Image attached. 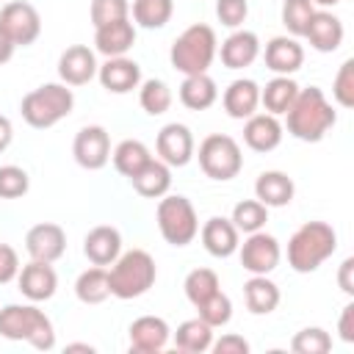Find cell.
<instances>
[{
  "label": "cell",
  "mask_w": 354,
  "mask_h": 354,
  "mask_svg": "<svg viewBox=\"0 0 354 354\" xmlns=\"http://www.w3.org/2000/svg\"><path fill=\"white\" fill-rule=\"evenodd\" d=\"M337 122V113L332 108V102L326 100L324 88L310 86V88H299L293 105L285 111V127L293 138L315 144L321 141Z\"/></svg>",
  "instance_id": "1"
},
{
  "label": "cell",
  "mask_w": 354,
  "mask_h": 354,
  "mask_svg": "<svg viewBox=\"0 0 354 354\" xmlns=\"http://www.w3.org/2000/svg\"><path fill=\"white\" fill-rule=\"evenodd\" d=\"M337 249V232L326 221H304L288 238V266L296 274H313Z\"/></svg>",
  "instance_id": "2"
},
{
  "label": "cell",
  "mask_w": 354,
  "mask_h": 354,
  "mask_svg": "<svg viewBox=\"0 0 354 354\" xmlns=\"http://www.w3.org/2000/svg\"><path fill=\"white\" fill-rule=\"evenodd\" d=\"M0 337L25 340L39 351H50L55 346L53 321L36 304H6V307H0Z\"/></svg>",
  "instance_id": "3"
},
{
  "label": "cell",
  "mask_w": 354,
  "mask_h": 354,
  "mask_svg": "<svg viewBox=\"0 0 354 354\" xmlns=\"http://www.w3.org/2000/svg\"><path fill=\"white\" fill-rule=\"evenodd\" d=\"M155 277H158V268H155V260L149 252H144V249L122 252L108 268L111 296L124 299V301L138 299L155 285Z\"/></svg>",
  "instance_id": "4"
},
{
  "label": "cell",
  "mask_w": 354,
  "mask_h": 354,
  "mask_svg": "<svg viewBox=\"0 0 354 354\" xmlns=\"http://www.w3.org/2000/svg\"><path fill=\"white\" fill-rule=\"evenodd\" d=\"M218 41H216V30L210 25H188L169 50V61L180 75H202L210 69L213 58H216Z\"/></svg>",
  "instance_id": "5"
},
{
  "label": "cell",
  "mask_w": 354,
  "mask_h": 354,
  "mask_svg": "<svg viewBox=\"0 0 354 354\" xmlns=\"http://www.w3.org/2000/svg\"><path fill=\"white\" fill-rule=\"evenodd\" d=\"M72 108H75V94L66 83H41L39 88L28 91L19 102L22 119L36 130H47L58 124L72 113Z\"/></svg>",
  "instance_id": "6"
},
{
  "label": "cell",
  "mask_w": 354,
  "mask_h": 354,
  "mask_svg": "<svg viewBox=\"0 0 354 354\" xmlns=\"http://www.w3.org/2000/svg\"><path fill=\"white\" fill-rule=\"evenodd\" d=\"M155 221H158V230H160L163 241L171 243V246H188L199 235L196 210H194L191 199L183 196V194L160 196L158 210H155Z\"/></svg>",
  "instance_id": "7"
},
{
  "label": "cell",
  "mask_w": 354,
  "mask_h": 354,
  "mask_svg": "<svg viewBox=\"0 0 354 354\" xmlns=\"http://www.w3.org/2000/svg\"><path fill=\"white\" fill-rule=\"evenodd\" d=\"M196 158H199V169L218 183L238 177V171L243 169V155L238 141L224 133H210L207 138H202Z\"/></svg>",
  "instance_id": "8"
},
{
  "label": "cell",
  "mask_w": 354,
  "mask_h": 354,
  "mask_svg": "<svg viewBox=\"0 0 354 354\" xmlns=\"http://www.w3.org/2000/svg\"><path fill=\"white\" fill-rule=\"evenodd\" d=\"M0 28L17 47H28L41 33V17L39 11L25 0H11L0 8Z\"/></svg>",
  "instance_id": "9"
},
{
  "label": "cell",
  "mask_w": 354,
  "mask_h": 354,
  "mask_svg": "<svg viewBox=\"0 0 354 354\" xmlns=\"http://www.w3.org/2000/svg\"><path fill=\"white\" fill-rule=\"evenodd\" d=\"M238 254H241V266L249 274H271L279 266L282 249L274 235L257 230V232H249L243 243H238Z\"/></svg>",
  "instance_id": "10"
},
{
  "label": "cell",
  "mask_w": 354,
  "mask_h": 354,
  "mask_svg": "<svg viewBox=\"0 0 354 354\" xmlns=\"http://www.w3.org/2000/svg\"><path fill=\"white\" fill-rule=\"evenodd\" d=\"M72 155H75L77 166H83L88 171H100L111 160V136H108V130L102 124L80 127L75 141H72Z\"/></svg>",
  "instance_id": "11"
},
{
  "label": "cell",
  "mask_w": 354,
  "mask_h": 354,
  "mask_svg": "<svg viewBox=\"0 0 354 354\" xmlns=\"http://www.w3.org/2000/svg\"><path fill=\"white\" fill-rule=\"evenodd\" d=\"M155 152L171 169H180V166L191 163V158H194V136H191V130L185 124H180V122L163 124L158 138H155Z\"/></svg>",
  "instance_id": "12"
},
{
  "label": "cell",
  "mask_w": 354,
  "mask_h": 354,
  "mask_svg": "<svg viewBox=\"0 0 354 354\" xmlns=\"http://www.w3.org/2000/svg\"><path fill=\"white\" fill-rule=\"evenodd\" d=\"M25 249H28L30 260L55 263L66 252V232H64V227H58L53 221L33 224L28 230V235H25Z\"/></svg>",
  "instance_id": "13"
},
{
  "label": "cell",
  "mask_w": 354,
  "mask_h": 354,
  "mask_svg": "<svg viewBox=\"0 0 354 354\" xmlns=\"http://www.w3.org/2000/svg\"><path fill=\"white\" fill-rule=\"evenodd\" d=\"M130 351L136 354H158L169 346L171 329L160 315H141L130 324Z\"/></svg>",
  "instance_id": "14"
},
{
  "label": "cell",
  "mask_w": 354,
  "mask_h": 354,
  "mask_svg": "<svg viewBox=\"0 0 354 354\" xmlns=\"http://www.w3.org/2000/svg\"><path fill=\"white\" fill-rule=\"evenodd\" d=\"M17 285H19V293L25 299H30V301H47L58 290V274H55L53 263L30 260L28 266L19 268Z\"/></svg>",
  "instance_id": "15"
},
{
  "label": "cell",
  "mask_w": 354,
  "mask_h": 354,
  "mask_svg": "<svg viewBox=\"0 0 354 354\" xmlns=\"http://www.w3.org/2000/svg\"><path fill=\"white\" fill-rule=\"evenodd\" d=\"M97 55L86 44H72L58 58V77L66 86H86L91 77H97Z\"/></svg>",
  "instance_id": "16"
},
{
  "label": "cell",
  "mask_w": 354,
  "mask_h": 354,
  "mask_svg": "<svg viewBox=\"0 0 354 354\" xmlns=\"http://www.w3.org/2000/svg\"><path fill=\"white\" fill-rule=\"evenodd\" d=\"M221 64L227 69H246L257 61L260 55V39L254 30H246V28H235L224 41H221V50H216Z\"/></svg>",
  "instance_id": "17"
},
{
  "label": "cell",
  "mask_w": 354,
  "mask_h": 354,
  "mask_svg": "<svg viewBox=\"0 0 354 354\" xmlns=\"http://www.w3.org/2000/svg\"><path fill=\"white\" fill-rule=\"evenodd\" d=\"M97 77L105 91L130 94L141 83V66L127 55H116V58H108L102 66H97Z\"/></svg>",
  "instance_id": "18"
},
{
  "label": "cell",
  "mask_w": 354,
  "mask_h": 354,
  "mask_svg": "<svg viewBox=\"0 0 354 354\" xmlns=\"http://www.w3.org/2000/svg\"><path fill=\"white\" fill-rule=\"evenodd\" d=\"M343 36H346L343 22L332 11H326V8L318 11L315 8V14L310 17V25L304 30V39L310 41V47L318 50V53H335L343 44Z\"/></svg>",
  "instance_id": "19"
},
{
  "label": "cell",
  "mask_w": 354,
  "mask_h": 354,
  "mask_svg": "<svg viewBox=\"0 0 354 354\" xmlns=\"http://www.w3.org/2000/svg\"><path fill=\"white\" fill-rule=\"evenodd\" d=\"M199 238H202V246L207 254L213 257H230L238 252V243H241V232L235 230V224L224 216H213L202 224L199 230Z\"/></svg>",
  "instance_id": "20"
},
{
  "label": "cell",
  "mask_w": 354,
  "mask_h": 354,
  "mask_svg": "<svg viewBox=\"0 0 354 354\" xmlns=\"http://www.w3.org/2000/svg\"><path fill=\"white\" fill-rule=\"evenodd\" d=\"M83 254L88 257L91 266L108 268L122 254V232L111 224H100V227L88 230V235L83 238Z\"/></svg>",
  "instance_id": "21"
},
{
  "label": "cell",
  "mask_w": 354,
  "mask_h": 354,
  "mask_svg": "<svg viewBox=\"0 0 354 354\" xmlns=\"http://www.w3.org/2000/svg\"><path fill=\"white\" fill-rule=\"evenodd\" d=\"M133 44H136V25L130 22V17L94 28V50L105 58L127 55Z\"/></svg>",
  "instance_id": "22"
},
{
  "label": "cell",
  "mask_w": 354,
  "mask_h": 354,
  "mask_svg": "<svg viewBox=\"0 0 354 354\" xmlns=\"http://www.w3.org/2000/svg\"><path fill=\"white\" fill-rule=\"evenodd\" d=\"M263 58L274 75H293L304 64V47L296 41V36H274L266 44Z\"/></svg>",
  "instance_id": "23"
},
{
  "label": "cell",
  "mask_w": 354,
  "mask_h": 354,
  "mask_svg": "<svg viewBox=\"0 0 354 354\" xmlns=\"http://www.w3.org/2000/svg\"><path fill=\"white\" fill-rule=\"evenodd\" d=\"M221 105L230 119H249L260 105V86L252 77H238L224 88Z\"/></svg>",
  "instance_id": "24"
},
{
  "label": "cell",
  "mask_w": 354,
  "mask_h": 354,
  "mask_svg": "<svg viewBox=\"0 0 354 354\" xmlns=\"http://www.w3.org/2000/svg\"><path fill=\"white\" fill-rule=\"evenodd\" d=\"M282 141V124L271 113H252L243 124V144L254 152H271Z\"/></svg>",
  "instance_id": "25"
},
{
  "label": "cell",
  "mask_w": 354,
  "mask_h": 354,
  "mask_svg": "<svg viewBox=\"0 0 354 354\" xmlns=\"http://www.w3.org/2000/svg\"><path fill=\"white\" fill-rule=\"evenodd\" d=\"M293 194H296V185L285 171L268 169V171H260V177L254 180V196L266 207H285L293 202Z\"/></svg>",
  "instance_id": "26"
},
{
  "label": "cell",
  "mask_w": 354,
  "mask_h": 354,
  "mask_svg": "<svg viewBox=\"0 0 354 354\" xmlns=\"http://www.w3.org/2000/svg\"><path fill=\"white\" fill-rule=\"evenodd\" d=\"M243 301L252 315H268L279 304V288L268 279V274H252L243 282Z\"/></svg>",
  "instance_id": "27"
},
{
  "label": "cell",
  "mask_w": 354,
  "mask_h": 354,
  "mask_svg": "<svg viewBox=\"0 0 354 354\" xmlns=\"http://www.w3.org/2000/svg\"><path fill=\"white\" fill-rule=\"evenodd\" d=\"M130 185L147 199H160L171 188V166H166L160 158H152L138 174L130 177Z\"/></svg>",
  "instance_id": "28"
},
{
  "label": "cell",
  "mask_w": 354,
  "mask_h": 354,
  "mask_svg": "<svg viewBox=\"0 0 354 354\" xmlns=\"http://www.w3.org/2000/svg\"><path fill=\"white\" fill-rule=\"evenodd\" d=\"M299 94V83L290 75H277L260 88V105L271 116H285V111L293 105Z\"/></svg>",
  "instance_id": "29"
},
{
  "label": "cell",
  "mask_w": 354,
  "mask_h": 354,
  "mask_svg": "<svg viewBox=\"0 0 354 354\" xmlns=\"http://www.w3.org/2000/svg\"><path fill=\"white\" fill-rule=\"evenodd\" d=\"M216 100H218V88H216V80L207 72L185 75V80L180 83V102L188 111H207Z\"/></svg>",
  "instance_id": "30"
},
{
  "label": "cell",
  "mask_w": 354,
  "mask_h": 354,
  "mask_svg": "<svg viewBox=\"0 0 354 354\" xmlns=\"http://www.w3.org/2000/svg\"><path fill=\"white\" fill-rule=\"evenodd\" d=\"M111 158H113V169L122 174V177H133V174H138L149 160H152V152H149V147L144 144V141H138V138H124V141H119L116 144V149L111 152Z\"/></svg>",
  "instance_id": "31"
},
{
  "label": "cell",
  "mask_w": 354,
  "mask_h": 354,
  "mask_svg": "<svg viewBox=\"0 0 354 354\" xmlns=\"http://www.w3.org/2000/svg\"><path fill=\"white\" fill-rule=\"evenodd\" d=\"M213 346V326L205 324L199 315L196 318H188L177 326L174 332V348L177 351H185V354H202Z\"/></svg>",
  "instance_id": "32"
},
{
  "label": "cell",
  "mask_w": 354,
  "mask_h": 354,
  "mask_svg": "<svg viewBox=\"0 0 354 354\" xmlns=\"http://www.w3.org/2000/svg\"><path fill=\"white\" fill-rule=\"evenodd\" d=\"M75 296L83 304H102L111 296V282H108V268L105 266H91L75 279Z\"/></svg>",
  "instance_id": "33"
},
{
  "label": "cell",
  "mask_w": 354,
  "mask_h": 354,
  "mask_svg": "<svg viewBox=\"0 0 354 354\" xmlns=\"http://www.w3.org/2000/svg\"><path fill=\"white\" fill-rule=\"evenodd\" d=\"M130 14H133V22H136L138 28L158 30V28H163V25L171 19V14H174V0H133Z\"/></svg>",
  "instance_id": "34"
},
{
  "label": "cell",
  "mask_w": 354,
  "mask_h": 354,
  "mask_svg": "<svg viewBox=\"0 0 354 354\" xmlns=\"http://www.w3.org/2000/svg\"><path fill=\"white\" fill-rule=\"evenodd\" d=\"M138 102L149 116H160L171 108V88L160 77H149L138 83Z\"/></svg>",
  "instance_id": "35"
},
{
  "label": "cell",
  "mask_w": 354,
  "mask_h": 354,
  "mask_svg": "<svg viewBox=\"0 0 354 354\" xmlns=\"http://www.w3.org/2000/svg\"><path fill=\"white\" fill-rule=\"evenodd\" d=\"M230 221H232L235 230L243 232V235L257 232V230H263L266 221H268V207H266L263 202H257V199H243V202H238V205L232 207Z\"/></svg>",
  "instance_id": "36"
},
{
  "label": "cell",
  "mask_w": 354,
  "mask_h": 354,
  "mask_svg": "<svg viewBox=\"0 0 354 354\" xmlns=\"http://www.w3.org/2000/svg\"><path fill=\"white\" fill-rule=\"evenodd\" d=\"M218 274L213 268H194L188 271L185 282H183V290H185V299L196 307L199 301H205L207 296H213L218 290Z\"/></svg>",
  "instance_id": "37"
},
{
  "label": "cell",
  "mask_w": 354,
  "mask_h": 354,
  "mask_svg": "<svg viewBox=\"0 0 354 354\" xmlns=\"http://www.w3.org/2000/svg\"><path fill=\"white\" fill-rule=\"evenodd\" d=\"M196 313H199V318H202L205 324H210L213 329H218V326H227V324H230V318H232V301H230V296L218 288L213 296H207L205 301L196 304Z\"/></svg>",
  "instance_id": "38"
},
{
  "label": "cell",
  "mask_w": 354,
  "mask_h": 354,
  "mask_svg": "<svg viewBox=\"0 0 354 354\" xmlns=\"http://www.w3.org/2000/svg\"><path fill=\"white\" fill-rule=\"evenodd\" d=\"M313 14H315L313 0H282V25L290 36H304Z\"/></svg>",
  "instance_id": "39"
},
{
  "label": "cell",
  "mask_w": 354,
  "mask_h": 354,
  "mask_svg": "<svg viewBox=\"0 0 354 354\" xmlns=\"http://www.w3.org/2000/svg\"><path fill=\"white\" fill-rule=\"evenodd\" d=\"M332 348V337L321 326H307L290 337V351L293 354H326Z\"/></svg>",
  "instance_id": "40"
},
{
  "label": "cell",
  "mask_w": 354,
  "mask_h": 354,
  "mask_svg": "<svg viewBox=\"0 0 354 354\" xmlns=\"http://www.w3.org/2000/svg\"><path fill=\"white\" fill-rule=\"evenodd\" d=\"M30 188V177L22 166H0V199H19Z\"/></svg>",
  "instance_id": "41"
},
{
  "label": "cell",
  "mask_w": 354,
  "mask_h": 354,
  "mask_svg": "<svg viewBox=\"0 0 354 354\" xmlns=\"http://www.w3.org/2000/svg\"><path fill=\"white\" fill-rule=\"evenodd\" d=\"M88 17H91L94 28L116 22V19H127L130 17V0H91Z\"/></svg>",
  "instance_id": "42"
},
{
  "label": "cell",
  "mask_w": 354,
  "mask_h": 354,
  "mask_svg": "<svg viewBox=\"0 0 354 354\" xmlns=\"http://www.w3.org/2000/svg\"><path fill=\"white\" fill-rule=\"evenodd\" d=\"M332 97L337 100V105L351 108L354 105V58H346L332 80Z\"/></svg>",
  "instance_id": "43"
},
{
  "label": "cell",
  "mask_w": 354,
  "mask_h": 354,
  "mask_svg": "<svg viewBox=\"0 0 354 354\" xmlns=\"http://www.w3.org/2000/svg\"><path fill=\"white\" fill-rule=\"evenodd\" d=\"M216 17L227 28H241L249 17V0H216Z\"/></svg>",
  "instance_id": "44"
},
{
  "label": "cell",
  "mask_w": 354,
  "mask_h": 354,
  "mask_svg": "<svg viewBox=\"0 0 354 354\" xmlns=\"http://www.w3.org/2000/svg\"><path fill=\"white\" fill-rule=\"evenodd\" d=\"M19 268H22V266H19L17 249L8 246V243H0V285H8L11 279H17Z\"/></svg>",
  "instance_id": "45"
},
{
  "label": "cell",
  "mask_w": 354,
  "mask_h": 354,
  "mask_svg": "<svg viewBox=\"0 0 354 354\" xmlns=\"http://www.w3.org/2000/svg\"><path fill=\"white\" fill-rule=\"evenodd\" d=\"M210 348L216 354H246L249 351V340L241 337V335H235V332H230V335H221L218 340H213Z\"/></svg>",
  "instance_id": "46"
},
{
  "label": "cell",
  "mask_w": 354,
  "mask_h": 354,
  "mask_svg": "<svg viewBox=\"0 0 354 354\" xmlns=\"http://www.w3.org/2000/svg\"><path fill=\"white\" fill-rule=\"evenodd\" d=\"M337 332H340V340L343 343H354V301H348L340 313V321H337Z\"/></svg>",
  "instance_id": "47"
},
{
  "label": "cell",
  "mask_w": 354,
  "mask_h": 354,
  "mask_svg": "<svg viewBox=\"0 0 354 354\" xmlns=\"http://www.w3.org/2000/svg\"><path fill=\"white\" fill-rule=\"evenodd\" d=\"M351 271H354V257H346L340 263V271H337V285L346 296H354V279H351Z\"/></svg>",
  "instance_id": "48"
},
{
  "label": "cell",
  "mask_w": 354,
  "mask_h": 354,
  "mask_svg": "<svg viewBox=\"0 0 354 354\" xmlns=\"http://www.w3.org/2000/svg\"><path fill=\"white\" fill-rule=\"evenodd\" d=\"M11 138H14V127H11V119L0 113V152H3V149H8Z\"/></svg>",
  "instance_id": "49"
},
{
  "label": "cell",
  "mask_w": 354,
  "mask_h": 354,
  "mask_svg": "<svg viewBox=\"0 0 354 354\" xmlns=\"http://www.w3.org/2000/svg\"><path fill=\"white\" fill-rule=\"evenodd\" d=\"M14 50H17V44L6 36V30L0 28V64H6V61H11V55H14Z\"/></svg>",
  "instance_id": "50"
},
{
  "label": "cell",
  "mask_w": 354,
  "mask_h": 354,
  "mask_svg": "<svg viewBox=\"0 0 354 354\" xmlns=\"http://www.w3.org/2000/svg\"><path fill=\"white\" fill-rule=\"evenodd\" d=\"M66 351H88V354H91V351H94V346H88V343H69V346H66Z\"/></svg>",
  "instance_id": "51"
},
{
  "label": "cell",
  "mask_w": 354,
  "mask_h": 354,
  "mask_svg": "<svg viewBox=\"0 0 354 354\" xmlns=\"http://www.w3.org/2000/svg\"><path fill=\"white\" fill-rule=\"evenodd\" d=\"M340 0H313V6H321V8H329V6H337Z\"/></svg>",
  "instance_id": "52"
}]
</instances>
